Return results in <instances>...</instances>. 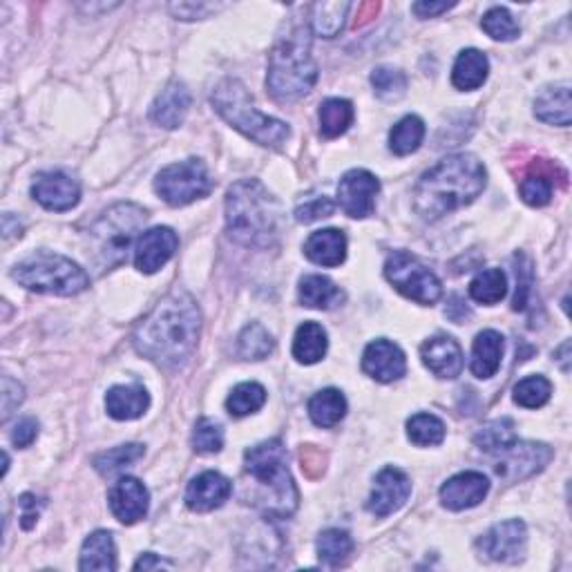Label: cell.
<instances>
[{
    "mask_svg": "<svg viewBox=\"0 0 572 572\" xmlns=\"http://www.w3.org/2000/svg\"><path fill=\"white\" fill-rule=\"evenodd\" d=\"M202 313L184 291L166 295L135 331V349L157 367L179 369L195 354Z\"/></svg>",
    "mask_w": 572,
    "mask_h": 572,
    "instance_id": "obj_1",
    "label": "cell"
},
{
    "mask_svg": "<svg viewBox=\"0 0 572 572\" xmlns=\"http://www.w3.org/2000/svg\"><path fill=\"white\" fill-rule=\"evenodd\" d=\"M488 184L483 161L474 155H452L438 161L421 177L414 190V208L427 222H436L472 204Z\"/></svg>",
    "mask_w": 572,
    "mask_h": 572,
    "instance_id": "obj_2",
    "label": "cell"
},
{
    "mask_svg": "<svg viewBox=\"0 0 572 572\" xmlns=\"http://www.w3.org/2000/svg\"><path fill=\"white\" fill-rule=\"evenodd\" d=\"M226 228L237 244L269 249L282 231V206L257 179H242L226 195Z\"/></svg>",
    "mask_w": 572,
    "mask_h": 572,
    "instance_id": "obj_3",
    "label": "cell"
},
{
    "mask_svg": "<svg viewBox=\"0 0 572 572\" xmlns=\"http://www.w3.org/2000/svg\"><path fill=\"white\" fill-rule=\"evenodd\" d=\"M318 81V63L311 56V41L307 27L280 36L269 56V74H266V88L275 101L289 103L298 101L313 90Z\"/></svg>",
    "mask_w": 572,
    "mask_h": 572,
    "instance_id": "obj_4",
    "label": "cell"
},
{
    "mask_svg": "<svg viewBox=\"0 0 572 572\" xmlns=\"http://www.w3.org/2000/svg\"><path fill=\"white\" fill-rule=\"evenodd\" d=\"M244 465L266 494L260 499V508L271 517L286 519L298 510L300 494L286 467V447L278 438L249 447L244 454Z\"/></svg>",
    "mask_w": 572,
    "mask_h": 572,
    "instance_id": "obj_5",
    "label": "cell"
},
{
    "mask_svg": "<svg viewBox=\"0 0 572 572\" xmlns=\"http://www.w3.org/2000/svg\"><path fill=\"white\" fill-rule=\"evenodd\" d=\"M213 106L219 117L264 148H280L291 137L284 121L273 119L255 108L249 90L237 79H226L213 92Z\"/></svg>",
    "mask_w": 572,
    "mask_h": 572,
    "instance_id": "obj_6",
    "label": "cell"
},
{
    "mask_svg": "<svg viewBox=\"0 0 572 572\" xmlns=\"http://www.w3.org/2000/svg\"><path fill=\"white\" fill-rule=\"evenodd\" d=\"M141 206L123 202L108 208L90 228V260L101 271H110L126 262L137 233L146 224Z\"/></svg>",
    "mask_w": 572,
    "mask_h": 572,
    "instance_id": "obj_7",
    "label": "cell"
},
{
    "mask_svg": "<svg viewBox=\"0 0 572 572\" xmlns=\"http://www.w3.org/2000/svg\"><path fill=\"white\" fill-rule=\"evenodd\" d=\"M14 280L25 289L47 295H79L90 286V275L79 264L56 253H36L16 264Z\"/></svg>",
    "mask_w": 572,
    "mask_h": 572,
    "instance_id": "obj_8",
    "label": "cell"
},
{
    "mask_svg": "<svg viewBox=\"0 0 572 572\" xmlns=\"http://www.w3.org/2000/svg\"><path fill=\"white\" fill-rule=\"evenodd\" d=\"M213 179L204 161L186 159L166 166L155 179L157 195L170 206H188L197 199L208 197L213 190Z\"/></svg>",
    "mask_w": 572,
    "mask_h": 572,
    "instance_id": "obj_9",
    "label": "cell"
},
{
    "mask_svg": "<svg viewBox=\"0 0 572 572\" xmlns=\"http://www.w3.org/2000/svg\"><path fill=\"white\" fill-rule=\"evenodd\" d=\"M385 275L394 284L396 291L403 293L409 300L425 304V307L436 304L443 295L441 280L416 255L407 251H396L389 255Z\"/></svg>",
    "mask_w": 572,
    "mask_h": 572,
    "instance_id": "obj_10",
    "label": "cell"
},
{
    "mask_svg": "<svg viewBox=\"0 0 572 572\" xmlns=\"http://www.w3.org/2000/svg\"><path fill=\"white\" fill-rule=\"evenodd\" d=\"M528 530L526 523L519 519H510L492 526L479 539V548L488 559L501 561V564H517L526 555Z\"/></svg>",
    "mask_w": 572,
    "mask_h": 572,
    "instance_id": "obj_11",
    "label": "cell"
},
{
    "mask_svg": "<svg viewBox=\"0 0 572 572\" xmlns=\"http://www.w3.org/2000/svg\"><path fill=\"white\" fill-rule=\"evenodd\" d=\"M501 461L494 465L499 476L505 481H521L541 472L552 461V450L543 443L514 441L508 450L499 452Z\"/></svg>",
    "mask_w": 572,
    "mask_h": 572,
    "instance_id": "obj_12",
    "label": "cell"
},
{
    "mask_svg": "<svg viewBox=\"0 0 572 572\" xmlns=\"http://www.w3.org/2000/svg\"><path fill=\"white\" fill-rule=\"evenodd\" d=\"M380 181L369 170H349L338 184V204L354 219H365L376 208Z\"/></svg>",
    "mask_w": 572,
    "mask_h": 572,
    "instance_id": "obj_13",
    "label": "cell"
},
{
    "mask_svg": "<svg viewBox=\"0 0 572 572\" xmlns=\"http://www.w3.org/2000/svg\"><path fill=\"white\" fill-rule=\"evenodd\" d=\"M32 195L47 211L65 213L81 202V186L79 181L61 173V170H50V173H41L36 177L32 184Z\"/></svg>",
    "mask_w": 572,
    "mask_h": 572,
    "instance_id": "obj_14",
    "label": "cell"
},
{
    "mask_svg": "<svg viewBox=\"0 0 572 572\" xmlns=\"http://www.w3.org/2000/svg\"><path fill=\"white\" fill-rule=\"evenodd\" d=\"M409 494H412V481H409V476L403 470H398V467H385V470L376 476L374 492H371L367 501V510L376 514V517H389V514L403 508Z\"/></svg>",
    "mask_w": 572,
    "mask_h": 572,
    "instance_id": "obj_15",
    "label": "cell"
},
{
    "mask_svg": "<svg viewBox=\"0 0 572 572\" xmlns=\"http://www.w3.org/2000/svg\"><path fill=\"white\" fill-rule=\"evenodd\" d=\"M179 246V237L168 226H155L143 233L135 249V266L146 275L157 273L170 257L175 255Z\"/></svg>",
    "mask_w": 572,
    "mask_h": 572,
    "instance_id": "obj_16",
    "label": "cell"
},
{
    "mask_svg": "<svg viewBox=\"0 0 572 572\" xmlns=\"http://www.w3.org/2000/svg\"><path fill=\"white\" fill-rule=\"evenodd\" d=\"M108 501L114 517L121 523H126V526H132V523L141 521L148 514L150 494L146 485L135 479V476H123V479L112 485Z\"/></svg>",
    "mask_w": 572,
    "mask_h": 572,
    "instance_id": "obj_17",
    "label": "cell"
},
{
    "mask_svg": "<svg viewBox=\"0 0 572 572\" xmlns=\"http://www.w3.org/2000/svg\"><path fill=\"white\" fill-rule=\"evenodd\" d=\"M488 492H490L488 476H483L481 472H461L443 483L441 503L452 512L470 510L488 497Z\"/></svg>",
    "mask_w": 572,
    "mask_h": 572,
    "instance_id": "obj_18",
    "label": "cell"
},
{
    "mask_svg": "<svg viewBox=\"0 0 572 572\" xmlns=\"http://www.w3.org/2000/svg\"><path fill=\"white\" fill-rule=\"evenodd\" d=\"M407 369L405 354L389 340H376L362 354V371L378 383H394L403 378Z\"/></svg>",
    "mask_w": 572,
    "mask_h": 572,
    "instance_id": "obj_19",
    "label": "cell"
},
{
    "mask_svg": "<svg viewBox=\"0 0 572 572\" xmlns=\"http://www.w3.org/2000/svg\"><path fill=\"white\" fill-rule=\"evenodd\" d=\"M421 358L436 378L454 380L463 371V349L459 342L452 336H445V333H438V336L423 342Z\"/></svg>",
    "mask_w": 572,
    "mask_h": 572,
    "instance_id": "obj_20",
    "label": "cell"
},
{
    "mask_svg": "<svg viewBox=\"0 0 572 572\" xmlns=\"http://www.w3.org/2000/svg\"><path fill=\"white\" fill-rule=\"evenodd\" d=\"M233 492L231 481L219 472H204L188 483L186 505L193 512H211L222 508Z\"/></svg>",
    "mask_w": 572,
    "mask_h": 572,
    "instance_id": "obj_21",
    "label": "cell"
},
{
    "mask_svg": "<svg viewBox=\"0 0 572 572\" xmlns=\"http://www.w3.org/2000/svg\"><path fill=\"white\" fill-rule=\"evenodd\" d=\"M190 108V92L181 81H173L166 85V90H161L159 97L155 99L150 108V119L161 128H179L184 123L186 114Z\"/></svg>",
    "mask_w": 572,
    "mask_h": 572,
    "instance_id": "obj_22",
    "label": "cell"
},
{
    "mask_svg": "<svg viewBox=\"0 0 572 572\" xmlns=\"http://www.w3.org/2000/svg\"><path fill=\"white\" fill-rule=\"evenodd\" d=\"M304 255L313 264L336 269L347 257V237L338 228H324V231L313 233L307 244H304Z\"/></svg>",
    "mask_w": 572,
    "mask_h": 572,
    "instance_id": "obj_23",
    "label": "cell"
},
{
    "mask_svg": "<svg viewBox=\"0 0 572 572\" xmlns=\"http://www.w3.org/2000/svg\"><path fill=\"white\" fill-rule=\"evenodd\" d=\"M148 407L150 396L139 385H117L106 394V409L114 421H135Z\"/></svg>",
    "mask_w": 572,
    "mask_h": 572,
    "instance_id": "obj_24",
    "label": "cell"
},
{
    "mask_svg": "<svg viewBox=\"0 0 572 572\" xmlns=\"http://www.w3.org/2000/svg\"><path fill=\"white\" fill-rule=\"evenodd\" d=\"M503 347L505 342L499 331H481L472 345V374L481 380H488L497 374L503 360Z\"/></svg>",
    "mask_w": 572,
    "mask_h": 572,
    "instance_id": "obj_25",
    "label": "cell"
},
{
    "mask_svg": "<svg viewBox=\"0 0 572 572\" xmlns=\"http://www.w3.org/2000/svg\"><path fill=\"white\" fill-rule=\"evenodd\" d=\"M537 119L550 126H570V83H559L543 90L535 101Z\"/></svg>",
    "mask_w": 572,
    "mask_h": 572,
    "instance_id": "obj_26",
    "label": "cell"
},
{
    "mask_svg": "<svg viewBox=\"0 0 572 572\" xmlns=\"http://www.w3.org/2000/svg\"><path fill=\"white\" fill-rule=\"evenodd\" d=\"M488 72H490L488 56L479 50H463L454 63L452 83L456 90L463 92L479 90L485 79H488Z\"/></svg>",
    "mask_w": 572,
    "mask_h": 572,
    "instance_id": "obj_27",
    "label": "cell"
},
{
    "mask_svg": "<svg viewBox=\"0 0 572 572\" xmlns=\"http://www.w3.org/2000/svg\"><path fill=\"white\" fill-rule=\"evenodd\" d=\"M81 570H117V548L110 532L99 530L83 541L81 548Z\"/></svg>",
    "mask_w": 572,
    "mask_h": 572,
    "instance_id": "obj_28",
    "label": "cell"
},
{
    "mask_svg": "<svg viewBox=\"0 0 572 572\" xmlns=\"http://www.w3.org/2000/svg\"><path fill=\"white\" fill-rule=\"evenodd\" d=\"M329 340L318 322H304L293 338V358L302 365H316L327 354Z\"/></svg>",
    "mask_w": 572,
    "mask_h": 572,
    "instance_id": "obj_29",
    "label": "cell"
},
{
    "mask_svg": "<svg viewBox=\"0 0 572 572\" xmlns=\"http://www.w3.org/2000/svg\"><path fill=\"white\" fill-rule=\"evenodd\" d=\"M345 300L340 286L324 275H307L300 280V302L309 309H333Z\"/></svg>",
    "mask_w": 572,
    "mask_h": 572,
    "instance_id": "obj_30",
    "label": "cell"
},
{
    "mask_svg": "<svg viewBox=\"0 0 572 572\" xmlns=\"http://www.w3.org/2000/svg\"><path fill=\"white\" fill-rule=\"evenodd\" d=\"M347 414V400L338 389H322L309 400V416L318 427L338 425Z\"/></svg>",
    "mask_w": 572,
    "mask_h": 572,
    "instance_id": "obj_31",
    "label": "cell"
},
{
    "mask_svg": "<svg viewBox=\"0 0 572 572\" xmlns=\"http://www.w3.org/2000/svg\"><path fill=\"white\" fill-rule=\"evenodd\" d=\"M425 139V123L416 114H407L389 132V150L398 157H407L421 148Z\"/></svg>",
    "mask_w": 572,
    "mask_h": 572,
    "instance_id": "obj_32",
    "label": "cell"
},
{
    "mask_svg": "<svg viewBox=\"0 0 572 572\" xmlns=\"http://www.w3.org/2000/svg\"><path fill=\"white\" fill-rule=\"evenodd\" d=\"M354 123V106L347 99H327L320 106V132L327 139L345 135Z\"/></svg>",
    "mask_w": 572,
    "mask_h": 572,
    "instance_id": "obj_33",
    "label": "cell"
},
{
    "mask_svg": "<svg viewBox=\"0 0 572 572\" xmlns=\"http://www.w3.org/2000/svg\"><path fill=\"white\" fill-rule=\"evenodd\" d=\"M351 552H354V539L347 530L331 528L318 537V557L331 568L345 564Z\"/></svg>",
    "mask_w": 572,
    "mask_h": 572,
    "instance_id": "obj_34",
    "label": "cell"
},
{
    "mask_svg": "<svg viewBox=\"0 0 572 572\" xmlns=\"http://www.w3.org/2000/svg\"><path fill=\"white\" fill-rule=\"evenodd\" d=\"M349 3H316L311 5V27L313 32L324 38L338 36L345 25Z\"/></svg>",
    "mask_w": 572,
    "mask_h": 572,
    "instance_id": "obj_35",
    "label": "cell"
},
{
    "mask_svg": "<svg viewBox=\"0 0 572 572\" xmlns=\"http://www.w3.org/2000/svg\"><path fill=\"white\" fill-rule=\"evenodd\" d=\"M517 441V432H514V423L510 418H499V421H492L485 427L479 429V434L474 436V445L483 452L499 454L503 450Z\"/></svg>",
    "mask_w": 572,
    "mask_h": 572,
    "instance_id": "obj_36",
    "label": "cell"
},
{
    "mask_svg": "<svg viewBox=\"0 0 572 572\" xmlns=\"http://www.w3.org/2000/svg\"><path fill=\"white\" fill-rule=\"evenodd\" d=\"M508 293V280L501 269H485L470 284V295L479 304H497Z\"/></svg>",
    "mask_w": 572,
    "mask_h": 572,
    "instance_id": "obj_37",
    "label": "cell"
},
{
    "mask_svg": "<svg viewBox=\"0 0 572 572\" xmlns=\"http://www.w3.org/2000/svg\"><path fill=\"white\" fill-rule=\"evenodd\" d=\"M237 349H240V356L246 360H264L273 354L275 342L271 333L266 331L260 322H251L249 327H244V331L240 333Z\"/></svg>",
    "mask_w": 572,
    "mask_h": 572,
    "instance_id": "obj_38",
    "label": "cell"
},
{
    "mask_svg": "<svg viewBox=\"0 0 572 572\" xmlns=\"http://www.w3.org/2000/svg\"><path fill=\"white\" fill-rule=\"evenodd\" d=\"M266 403V389L260 383H242L237 385L231 396L226 400L228 414L235 418L255 414L257 409H262Z\"/></svg>",
    "mask_w": 572,
    "mask_h": 572,
    "instance_id": "obj_39",
    "label": "cell"
},
{
    "mask_svg": "<svg viewBox=\"0 0 572 572\" xmlns=\"http://www.w3.org/2000/svg\"><path fill=\"white\" fill-rule=\"evenodd\" d=\"M407 436L418 447L441 445L445 438V423L434 414H416L407 421Z\"/></svg>",
    "mask_w": 572,
    "mask_h": 572,
    "instance_id": "obj_40",
    "label": "cell"
},
{
    "mask_svg": "<svg viewBox=\"0 0 572 572\" xmlns=\"http://www.w3.org/2000/svg\"><path fill=\"white\" fill-rule=\"evenodd\" d=\"M552 188H555V184H552V168L548 170L532 168L530 173L521 179L519 193L523 197V202L541 208L550 204Z\"/></svg>",
    "mask_w": 572,
    "mask_h": 572,
    "instance_id": "obj_41",
    "label": "cell"
},
{
    "mask_svg": "<svg viewBox=\"0 0 572 572\" xmlns=\"http://www.w3.org/2000/svg\"><path fill=\"white\" fill-rule=\"evenodd\" d=\"M143 456V445L139 443H128V445H119L114 447V450H108L99 454L97 459H94V467H97V472L103 476H112L121 470H126L132 463H137Z\"/></svg>",
    "mask_w": 572,
    "mask_h": 572,
    "instance_id": "obj_42",
    "label": "cell"
},
{
    "mask_svg": "<svg viewBox=\"0 0 572 572\" xmlns=\"http://www.w3.org/2000/svg\"><path fill=\"white\" fill-rule=\"evenodd\" d=\"M552 385L543 376H528L514 387V403L526 409H539L550 400Z\"/></svg>",
    "mask_w": 572,
    "mask_h": 572,
    "instance_id": "obj_43",
    "label": "cell"
},
{
    "mask_svg": "<svg viewBox=\"0 0 572 572\" xmlns=\"http://www.w3.org/2000/svg\"><path fill=\"white\" fill-rule=\"evenodd\" d=\"M483 32L494 41H514L519 36V25L505 7H492L481 21Z\"/></svg>",
    "mask_w": 572,
    "mask_h": 572,
    "instance_id": "obj_44",
    "label": "cell"
},
{
    "mask_svg": "<svg viewBox=\"0 0 572 572\" xmlns=\"http://www.w3.org/2000/svg\"><path fill=\"white\" fill-rule=\"evenodd\" d=\"M371 85L383 101H396L407 90V76L394 68H376L371 74Z\"/></svg>",
    "mask_w": 572,
    "mask_h": 572,
    "instance_id": "obj_45",
    "label": "cell"
},
{
    "mask_svg": "<svg viewBox=\"0 0 572 572\" xmlns=\"http://www.w3.org/2000/svg\"><path fill=\"white\" fill-rule=\"evenodd\" d=\"M193 445L199 454H215L224 447V429L211 418H202L195 425Z\"/></svg>",
    "mask_w": 572,
    "mask_h": 572,
    "instance_id": "obj_46",
    "label": "cell"
},
{
    "mask_svg": "<svg viewBox=\"0 0 572 572\" xmlns=\"http://www.w3.org/2000/svg\"><path fill=\"white\" fill-rule=\"evenodd\" d=\"M333 211H336V204H333L329 197H318L295 208V219H298L300 224H313L318 222V219L333 215Z\"/></svg>",
    "mask_w": 572,
    "mask_h": 572,
    "instance_id": "obj_47",
    "label": "cell"
},
{
    "mask_svg": "<svg viewBox=\"0 0 572 572\" xmlns=\"http://www.w3.org/2000/svg\"><path fill=\"white\" fill-rule=\"evenodd\" d=\"M514 273H517V295H514V311H523V309H526L528 295H530V289H532L530 264L526 262V266H517V269H514Z\"/></svg>",
    "mask_w": 572,
    "mask_h": 572,
    "instance_id": "obj_48",
    "label": "cell"
},
{
    "mask_svg": "<svg viewBox=\"0 0 572 572\" xmlns=\"http://www.w3.org/2000/svg\"><path fill=\"white\" fill-rule=\"evenodd\" d=\"M23 385H18L16 380L9 376H3V418L7 421L9 414L14 412V407L23 403Z\"/></svg>",
    "mask_w": 572,
    "mask_h": 572,
    "instance_id": "obj_49",
    "label": "cell"
},
{
    "mask_svg": "<svg viewBox=\"0 0 572 572\" xmlns=\"http://www.w3.org/2000/svg\"><path fill=\"white\" fill-rule=\"evenodd\" d=\"M36 436H38L36 418L27 416V418H21V421L16 423L14 432H12V443L16 447H30L36 441Z\"/></svg>",
    "mask_w": 572,
    "mask_h": 572,
    "instance_id": "obj_50",
    "label": "cell"
},
{
    "mask_svg": "<svg viewBox=\"0 0 572 572\" xmlns=\"http://www.w3.org/2000/svg\"><path fill=\"white\" fill-rule=\"evenodd\" d=\"M456 3H429V0H421V3H414V14L418 18H434L438 14L447 12V9H452Z\"/></svg>",
    "mask_w": 572,
    "mask_h": 572,
    "instance_id": "obj_51",
    "label": "cell"
},
{
    "mask_svg": "<svg viewBox=\"0 0 572 572\" xmlns=\"http://www.w3.org/2000/svg\"><path fill=\"white\" fill-rule=\"evenodd\" d=\"M173 12L181 18V21H195V18H199V12H211V5H195V3H184V5H173L170 7Z\"/></svg>",
    "mask_w": 572,
    "mask_h": 572,
    "instance_id": "obj_52",
    "label": "cell"
},
{
    "mask_svg": "<svg viewBox=\"0 0 572 572\" xmlns=\"http://www.w3.org/2000/svg\"><path fill=\"white\" fill-rule=\"evenodd\" d=\"M21 505H23V528L30 530L36 519H38V512H36V497L34 494H23L21 497Z\"/></svg>",
    "mask_w": 572,
    "mask_h": 572,
    "instance_id": "obj_53",
    "label": "cell"
},
{
    "mask_svg": "<svg viewBox=\"0 0 572 572\" xmlns=\"http://www.w3.org/2000/svg\"><path fill=\"white\" fill-rule=\"evenodd\" d=\"M173 564L170 561H164V559H159L157 555H152V552H146L137 564H135V570H150V568H170Z\"/></svg>",
    "mask_w": 572,
    "mask_h": 572,
    "instance_id": "obj_54",
    "label": "cell"
},
{
    "mask_svg": "<svg viewBox=\"0 0 572 572\" xmlns=\"http://www.w3.org/2000/svg\"><path fill=\"white\" fill-rule=\"evenodd\" d=\"M568 349H570V342H564V345H561V349H559V354H561V358H557L559 362H561V367H564V371H568Z\"/></svg>",
    "mask_w": 572,
    "mask_h": 572,
    "instance_id": "obj_55",
    "label": "cell"
}]
</instances>
